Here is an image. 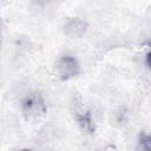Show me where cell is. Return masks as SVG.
Instances as JSON below:
<instances>
[{
  "label": "cell",
  "mask_w": 151,
  "mask_h": 151,
  "mask_svg": "<svg viewBox=\"0 0 151 151\" xmlns=\"http://www.w3.org/2000/svg\"><path fill=\"white\" fill-rule=\"evenodd\" d=\"M20 112L27 122L35 123L42 119L47 113V103L39 91H29L24 94L19 103Z\"/></svg>",
  "instance_id": "1"
},
{
  "label": "cell",
  "mask_w": 151,
  "mask_h": 151,
  "mask_svg": "<svg viewBox=\"0 0 151 151\" xmlns=\"http://www.w3.org/2000/svg\"><path fill=\"white\" fill-rule=\"evenodd\" d=\"M71 114L76 122L79 130L85 134H93L97 130L96 119L93 117L92 110L83 100L81 96L78 93L72 97L71 100Z\"/></svg>",
  "instance_id": "2"
},
{
  "label": "cell",
  "mask_w": 151,
  "mask_h": 151,
  "mask_svg": "<svg viewBox=\"0 0 151 151\" xmlns=\"http://www.w3.org/2000/svg\"><path fill=\"white\" fill-rule=\"evenodd\" d=\"M55 77L61 81L71 80L78 77L81 72V66L79 60L72 54H63L60 55L53 66Z\"/></svg>",
  "instance_id": "3"
},
{
  "label": "cell",
  "mask_w": 151,
  "mask_h": 151,
  "mask_svg": "<svg viewBox=\"0 0 151 151\" xmlns=\"http://www.w3.org/2000/svg\"><path fill=\"white\" fill-rule=\"evenodd\" d=\"M88 29V24L86 20L79 17L68 18L63 25V33L70 39H80L83 38Z\"/></svg>",
  "instance_id": "4"
},
{
  "label": "cell",
  "mask_w": 151,
  "mask_h": 151,
  "mask_svg": "<svg viewBox=\"0 0 151 151\" xmlns=\"http://www.w3.org/2000/svg\"><path fill=\"white\" fill-rule=\"evenodd\" d=\"M137 149L142 151H151V132L143 130L138 133Z\"/></svg>",
  "instance_id": "5"
},
{
  "label": "cell",
  "mask_w": 151,
  "mask_h": 151,
  "mask_svg": "<svg viewBox=\"0 0 151 151\" xmlns=\"http://www.w3.org/2000/svg\"><path fill=\"white\" fill-rule=\"evenodd\" d=\"M126 117H127V112H126V110L124 109V107H119L118 109V111H116V113H114V118H116V120L118 122V123H125L126 122Z\"/></svg>",
  "instance_id": "6"
},
{
  "label": "cell",
  "mask_w": 151,
  "mask_h": 151,
  "mask_svg": "<svg viewBox=\"0 0 151 151\" xmlns=\"http://www.w3.org/2000/svg\"><path fill=\"white\" fill-rule=\"evenodd\" d=\"M144 63L146 65V67L151 71V50H149L146 53H145V57H144Z\"/></svg>",
  "instance_id": "7"
},
{
  "label": "cell",
  "mask_w": 151,
  "mask_h": 151,
  "mask_svg": "<svg viewBox=\"0 0 151 151\" xmlns=\"http://www.w3.org/2000/svg\"><path fill=\"white\" fill-rule=\"evenodd\" d=\"M37 1H39V2H41V4H50V2H52V1H54V0H37Z\"/></svg>",
  "instance_id": "8"
}]
</instances>
